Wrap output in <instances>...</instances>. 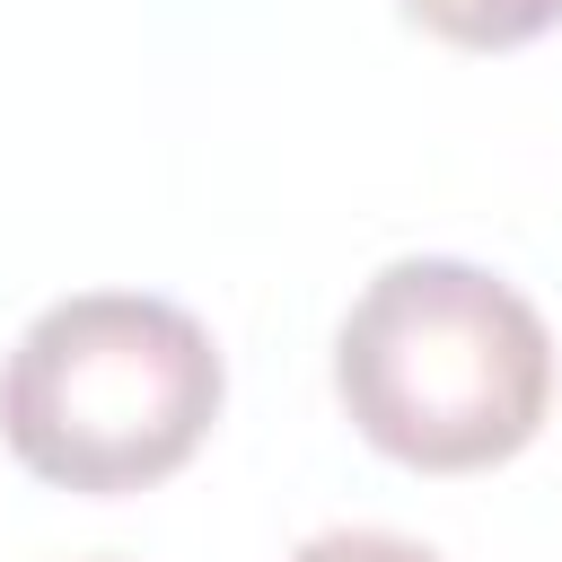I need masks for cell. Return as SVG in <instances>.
<instances>
[{
    "label": "cell",
    "mask_w": 562,
    "mask_h": 562,
    "mask_svg": "<svg viewBox=\"0 0 562 562\" xmlns=\"http://www.w3.org/2000/svg\"><path fill=\"white\" fill-rule=\"evenodd\" d=\"M290 562H439V553L413 544V536H395V527H325V536H307Z\"/></svg>",
    "instance_id": "obj_4"
},
{
    "label": "cell",
    "mask_w": 562,
    "mask_h": 562,
    "mask_svg": "<svg viewBox=\"0 0 562 562\" xmlns=\"http://www.w3.org/2000/svg\"><path fill=\"white\" fill-rule=\"evenodd\" d=\"M334 395L378 457L413 474H483L544 430L553 334L518 281L465 255H404L351 299Z\"/></svg>",
    "instance_id": "obj_1"
},
{
    "label": "cell",
    "mask_w": 562,
    "mask_h": 562,
    "mask_svg": "<svg viewBox=\"0 0 562 562\" xmlns=\"http://www.w3.org/2000/svg\"><path fill=\"white\" fill-rule=\"evenodd\" d=\"M228 369L202 316L149 290L53 299L0 369V439L35 483L140 492L167 483L220 422Z\"/></svg>",
    "instance_id": "obj_2"
},
{
    "label": "cell",
    "mask_w": 562,
    "mask_h": 562,
    "mask_svg": "<svg viewBox=\"0 0 562 562\" xmlns=\"http://www.w3.org/2000/svg\"><path fill=\"white\" fill-rule=\"evenodd\" d=\"M395 9L465 53H509V44H536L544 26H562V0H395Z\"/></svg>",
    "instance_id": "obj_3"
}]
</instances>
